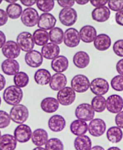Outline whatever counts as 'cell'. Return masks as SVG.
<instances>
[{"label": "cell", "mask_w": 123, "mask_h": 150, "mask_svg": "<svg viewBox=\"0 0 123 150\" xmlns=\"http://www.w3.org/2000/svg\"><path fill=\"white\" fill-rule=\"evenodd\" d=\"M67 84V79L63 73H55L51 77L49 87L54 91H59Z\"/></svg>", "instance_id": "cell-20"}, {"label": "cell", "mask_w": 123, "mask_h": 150, "mask_svg": "<svg viewBox=\"0 0 123 150\" xmlns=\"http://www.w3.org/2000/svg\"><path fill=\"white\" fill-rule=\"evenodd\" d=\"M45 149L46 150H64V146L63 142L59 139L52 138L49 139L46 144Z\"/></svg>", "instance_id": "cell-38"}, {"label": "cell", "mask_w": 123, "mask_h": 150, "mask_svg": "<svg viewBox=\"0 0 123 150\" xmlns=\"http://www.w3.org/2000/svg\"><path fill=\"white\" fill-rule=\"evenodd\" d=\"M51 77L52 76L49 71L44 68L37 70L34 76L35 82L40 86H46L49 84Z\"/></svg>", "instance_id": "cell-29"}, {"label": "cell", "mask_w": 123, "mask_h": 150, "mask_svg": "<svg viewBox=\"0 0 123 150\" xmlns=\"http://www.w3.org/2000/svg\"><path fill=\"white\" fill-rule=\"evenodd\" d=\"M20 2L22 5L27 7V8L31 7V6L36 4L37 3V1H31H31H28V0H21Z\"/></svg>", "instance_id": "cell-51"}, {"label": "cell", "mask_w": 123, "mask_h": 150, "mask_svg": "<svg viewBox=\"0 0 123 150\" xmlns=\"http://www.w3.org/2000/svg\"><path fill=\"white\" fill-rule=\"evenodd\" d=\"M59 20L62 25L72 26L78 19V13L73 8H63L59 13Z\"/></svg>", "instance_id": "cell-9"}, {"label": "cell", "mask_w": 123, "mask_h": 150, "mask_svg": "<svg viewBox=\"0 0 123 150\" xmlns=\"http://www.w3.org/2000/svg\"><path fill=\"white\" fill-rule=\"evenodd\" d=\"M75 3V1H70V0H69V1H63V0L57 1V4L61 7H63V8H72Z\"/></svg>", "instance_id": "cell-45"}, {"label": "cell", "mask_w": 123, "mask_h": 150, "mask_svg": "<svg viewBox=\"0 0 123 150\" xmlns=\"http://www.w3.org/2000/svg\"><path fill=\"white\" fill-rule=\"evenodd\" d=\"M111 86L117 92L123 91V76L117 75L114 77L111 81Z\"/></svg>", "instance_id": "cell-40"}, {"label": "cell", "mask_w": 123, "mask_h": 150, "mask_svg": "<svg viewBox=\"0 0 123 150\" xmlns=\"http://www.w3.org/2000/svg\"><path fill=\"white\" fill-rule=\"evenodd\" d=\"M33 38L35 44L38 46H44L48 43L49 41V33L46 30L38 29H36L33 33Z\"/></svg>", "instance_id": "cell-33"}, {"label": "cell", "mask_w": 123, "mask_h": 150, "mask_svg": "<svg viewBox=\"0 0 123 150\" xmlns=\"http://www.w3.org/2000/svg\"><path fill=\"white\" fill-rule=\"evenodd\" d=\"M111 16V10L108 7L104 6L95 8L91 12V17L94 21L103 23L109 20Z\"/></svg>", "instance_id": "cell-23"}, {"label": "cell", "mask_w": 123, "mask_h": 150, "mask_svg": "<svg viewBox=\"0 0 123 150\" xmlns=\"http://www.w3.org/2000/svg\"><path fill=\"white\" fill-rule=\"evenodd\" d=\"M115 122L117 127L123 129V111L117 114L115 117Z\"/></svg>", "instance_id": "cell-46"}, {"label": "cell", "mask_w": 123, "mask_h": 150, "mask_svg": "<svg viewBox=\"0 0 123 150\" xmlns=\"http://www.w3.org/2000/svg\"><path fill=\"white\" fill-rule=\"evenodd\" d=\"M40 107L42 111L44 112L52 114L58 110L59 107V103L57 99L54 97H47L41 100L40 103Z\"/></svg>", "instance_id": "cell-24"}, {"label": "cell", "mask_w": 123, "mask_h": 150, "mask_svg": "<svg viewBox=\"0 0 123 150\" xmlns=\"http://www.w3.org/2000/svg\"><path fill=\"white\" fill-rule=\"evenodd\" d=\"M10 116L11 120L16 124H24L29 118L28 108L23 104H18L13 106L10 111Z\"/></svg>", "instance_id": "cell-2"}, {"label": "cell", "mask_w": 123, "mask_h": 150, "mask_svg": "<svg viewBox=\"0 0 123 150\" xmlns=\"http://www.w3.org/2000/svg\"><path fill=\"white\" fill-rule=\"evenodd\" d=\"M73 62L76 67L79 69L87 68L90 63V57L85 51L76 52L73 57Z\"/></svg>", "instance_id": "cell-27"}, {"label": "cell", "mask_w": 123, "mask_h": 150, "mask_svg": "<svg viewBox=\"0 0 123 150\" xmlns=\"http://www.w3.org/2000/svg\"><path fill=\"white\" fill-rule=\"evenodd\" d=\"M106 109L112 114H118L123 109V98L117 94L110 95L106 99Z\"/></svg>", "instance_id": "cell-11"}, {"label": "cell", "mask_w": 123, "mask_h": 150, "mask_svg": "<svg viewBox=\"0 0 123 150\" xmlns=\"http://www.w3.org/2000/svg\"><path fill=\"white\" fill-rule=\"evenodd\" d=\"M76 92L71 87H65L58 92L56 99L63 106H69L75 101Z\"/></svg>", "instance_id": "cell-8"}, {"label": "cell", "mask_w": 123, "mask_h": 150, "mask_svg": "<svg viewBox=\"0 0 123 150\" xmlns=\"http://www.w3.org/2000/svg\"><path fill=\"white\" fill-rule=\"evenodd\" d=\"M70 130L72 133L75 136L84 135L88 131V125L86 122L81 120H74L70 125Z\"/></svg>", "instance_id": "cell-28"}, {"label": "cell", "mask_w": 123, "mask_h": 150, "mask_svg": "<svg viewBox=\"0 0 123 150\" xmlns=\"http://www.w3.org/2000/svg\"><path fill=\"white\" fill-rule=\"evenodd\" d=\"M94 46L99 51L103 52L108 50L112 44L111 37L106 34L97 35L94 41Z\"/></svg>", "instance_id": "cell-26"}, {"label": "cell", "mask_w": 123, "mask_h": 150, "mask_svg": "<svg viewBox=\"0 0 123 150\" xmlns=\"http://www.w3.org/2000/svg\"><path fill=\"white\" fill-rule=\"evenodd\" d=\"M6 84V80L3 74H0V91H3Z\"/></svg>", "instance_id": "cell-52"}, {"label": "cell", "mask_w": 123, "mask_h": 150, "mask_svg": "<svg viewBox=\"0 0 123 150\" xmlns=\"http://www.w3.org/2000/svg\"><path fill=\"white\" fill-rule=\"evenodd\" d=\"M37 8L44 13H49L55 7L54 1H37Z\"/></svg>", "instance_id": "cell-39"}, {"label": "cell", "mask_w": 123, "mask_h": 150, "mask_svg": "<svg viewBox=\"0 0 123 150\" xmlns=\"http://www.w3.org/2000/svg\"><path fill=\"white\" fill-rule=\"evenodd\" d=\"M106 130V124L103 119L96 118L91 120L88 125V132L91 136L100 137Z\"/></svg>", "instance_id": "cell-12"}, {"label": "cell", "mask_w": 123, "mask_h": 150, "mask_svg": "<svg viewBox=\"0 0 123 150\" xmlns=\"http://www.w3.org/2000/svg\"><path fill=\"white\" fill-rule=\"evenodd\" d=\"M89 3L95 8H99L105 6L108 3V1H94V0H93V1H90Z\"/></svg>", "instance_id": "cell-48"}, {"label": "cell", "mask_w": 123, "mask_h": 150, "mask_svg": "<svg viewBox=\"0 0 123 150\" xmlns=\"http://www.w3.org/2000/svg\"><path fill=\"white\" fill-rule=\"evenodd\" d=\"M33 132L31 127L25 124L18 125L14 130V137L19 143H26L31 139Z\"/></svg>", "instance_id": "cell-10"}, {"label": "cell", "mask_w": 123, "mask_h": 150, "mask_svg": "<svg viewBox=\"0 0 123 150\" xmlns=\"http://www.w3.org/2000/svg\"><path fill=\"white\" fill-rule=\"evenodd\" d=\"M74 147L76 150H91L92 141L87 135L77 137L74 141Z\"/></svg>", "instance_id": "cell-32"}, {"label": "cell", "mask_w": 123, "mask_h": 150, "mask_svg": "<svg viewBox=\"0 0 123 150\" xmlns=\"http://www.w3.org/2000/svg\"><path fill=\"white\" fill-rule=\"evenodd\" d=\"M41 53L44 58L52 61L59 55L60 48L58 45L50 42L42 47Z\"/></svg>", "instance_id": "cell-21"}, {"label": "cell", "mask_w": 123, "mask_h": 150, "mask_svg": "<svg viewBox=\"0 0 123 150\" xmlns=\"http://www.w3.org/2000/svg\"><path fill=\"white\" fill-rule=\"evenodd\" d=\"M81 41L79 32L74 28H69L66 30L64 36V43L69 48H74L79 46Z\"/></svg>", "instance_id": "cell-13"}, {"label": "cell", "mask_w": 123, "mask_h": 150, "mask_svg": "<svg viewBox=\"0 0 123 150\" xmlns=\"http://www.w3.org/2000/svg\"><path fill=\"white\" fill-rule=\"evenodd\" d=\"M108 8L114 11L123 10V1H108Z\"/></svg>", "instance_id": "cell-43"}, {"label": "cell", "mask_w": 123, "mask_h": 150, "mask_svg": "<svg viewBox=\"0 0 123 150\" xmlns=\"http://www.w3.org/2000/svg\"><path fill=\"white\" fill-rule=\"evenodd\" d=\"M91 150H105L104 148L100 145H95L91 148Z\"/></svg>", "instance_id": "cell-54"}, {"label": "cell", "mask_w": 123, "mask_h": 150, "mask_svg": "<svg viewBox=\"0 0 123 150\" xmlns=\"http://www.w3.org/2000/svg\"><path fill=\"white\" fill-rule=\"evenodd\" d=\"M48 140V133L44 129L39 128L33 131L31 141L33 144L36 146H42L45 145Z\"/></svg>", "instance_id": "cell-25"}, {"label": "cell", "mask_w": 123, "mask_h": 150, "mask_svg": "<svg viewBox=\"0 0 123 150\" xmlns=\"http://www.w3.org/2000/svg\"><path fill=\"white\" fill-rule=\"evenodd\" d=\"M51 66L52 70L55 72L63 73L67 71L69 68V59L64 55H59L52 60Z\"/></svg>", "instance_id": "cell-22"}, {"label": "cell", "mask_w": 123, "mask_h": 150, "mask_svg": "<svg viewBox=\"0 0 123 150\" xmlns=\"http://www.w3.org/2000/svg\"><path fill=\"white\" fill-rule=\"evenodd\" d=\"M43 57L41 52L33 50L27 52L25 55V62L31 68H39L43 62Z\"/></svg>", "instance_id": "cell-15"}, {"label": "cell", "mask_w": 123, "mask_h": 150, "mask_svg": "<svg viewBox=\"0 0 123 150\" xmlns=\"http://www.w3.org/2000/svg\"><path fill=\"white\" fill-rule=\"evenodd\" d=\"M107 150H121L119 147L117 146H111Z\"/></svg>", "instance_id": "cell-55"}, {"label": "cell", "mask_w": 123, "mask_h": 150, "mask_svg": "<svg viewBox=\"0 0 123 150\" xmlns=\"http://www.w3.org/2000/svg\"><path fill=\"white\" fill-rule=\"evenodd\" d=\"M39 17V14L36 9L33 7H28L23 10L21 20L23 25L31 28L37 25Z\"/></svg>", "instance_id": "cell-6"}, {"label": "cell", "mask_w": 123, "mask_h": 150, "mask_svg": "<svg viewBox=\"0 0 123 150\" xmlns=\"http://www.w3.org/2000/svg\"><path fill=\"white\" fill-rule=\"evenodd\" d=\"M49 40L51 42L59 45L64 41V33L59 27H55L49 33Z\"/></svg>", "instance_id": "cell-35"}, {"label": "cell", "mask_w": 123, "mask_h": 150, "mask_svg": "<svg viewBox=\"0 0 123 150\" xmlns=\"http://www.w3.org/2000/svg\"><path fill=\"white\" fill-rule=\"evenodd\" d=\"M90 91L96 96H103L108 92L109 84L105 79L97 77L91 81Z\"/></svg>", "instance_id": "cell-7"}, {"label": "cell", "mask_w": 123, "mask_h": 150, "mask_svg": "<svg viewBox=\"0 0 123 150\" xmlns=\"http://www.w3.org/2000/svg\"><path fill=\"white\" fill-rule=\"evenodd\" d=\"M89 79L84 74H77L71 80V87L78 93H83L88 91L90 87Z\"/></svg>", "instance_id": "cell-4"}, {"label": "cell", "mask_w": 123, "mask_h": 150, "mask_svg": "<svg viewBox=\"0 0 123 150\" xmlns=\"http://www.w3.org/2000/svg\"><path fill=\"white\" fill-rule=\"evenodd\" d=\"M2 71L7 76H15L19 72L20 65L19 62L15 59H7L2 62L1 65Z\"/></svg>", "instance_id": "cell-19"}, {"label": "cell", "mask_w": 123, "mask_h": 150, "mask_svg": "<svg viewBox=\"0 0 123 150\" xmlns=\"http://www.w3.org/2000/svg\"><path fill=\"white\" fill-rule=\"evenodd\" d=\"M33 150H46V149H45V148H43L42 146H36Z\"/></svg>", "instance_id": "cell-57"}, {"label": "cell", "mask_w": 123, "mask_h": 150, "mask_svg": "<svg viewBox=\"0 0 123 150\" xmlns=\"http://www.w3.org/2000/svg\"><path fill=\"white\" fill-rule=\"evenodd\" d=\"M1 98L0 96V106H1Z\"/></svg>", "instance_id": "cell-58"}, {"label": "cell", "mask_w": 123, "mask_h": 150, "mask_svg": "<svg viewBox=\"0 0 123 150\" xmlns=\"http://www.w3.org/2000/svg\"><path fill=\"white\" fill-rule=\"evenodd\" d=\"M9 16L6 13V11L0 8V26L5 25L8 22Z\"/></svg>", "instance_id": "cell-44"}, {"label": "cell", "mask_w": 123, "mask_h": 150, "mask_svg": "<svg viewBox=\"0 0 123 150\" xmlns=\"http://www.w3.org/2000/svg\"><path fill=\"white\" fill-rule=\"evenodd\" d=\"M2 3H3V1H1V0H0V4H1Z\"/></svg>", "instance_id": "cell-60"}, {"label": "cell", "mask_w": 123, "mask_h": 150, "mask_svg": "<svg viewBox=\"0 0 123 150\" xmlns=\"http://www.w3.org/2000/svg\"><path fill=\"white\" fill-rule=\"evenodd\" d=\"M13 82L14 85L19 88H24L28 86L29 82V77L28 75L23 71H19L13 77Z\"/></svg>", "instance_id": "cell-37"}, {"label": "cell", "mask_w": 123, "mask_h": 150, "mask_svg": "<svg viewBox=\"0 0 123 150\" xmlns=\"http://www.w3.org/2000/svg\"><path fill=\"white\" fill-rule=\"evenodd\" d=\"M113 51L114 53L119 56L123 57V39L116 41L113 45Z\"/></svg>", "instance_id": "cell-42"}, {"label": "cell", "mask_w": 123, "mask_h": 150, "mask_svg": "<svg viewBox=\"0 0 123 150\" xmlns=\"http://www.w3.org/2000/svg\"><path fill=\"white\" fill-rule=\"evenodd\" d=\"M10 114L6 111L0 110V129H5L7 127L11 122Z\"/></svg>", "instance_id": "cell-41"}, {"label": "cell", "mask_w": 123, "mask_h": 150, "mask_svg": "<svg viewBox=\"0 0 123 150\" xmlns=\"http://www.w3.org/2000/svg\"><path fill=\"white\" fill-rule=\"evenodd\" d=\"M17 1H18L17 0H10V1H9V0H6V2L7 3H9V4L16 3Z\"/></svg>", "instance_id": "cell-56"}, {"label": "cell", "mask_w": 123, "mask_h": 150, "mask_svg": "<svg viewBox=\"0 0 123 150\" xmlns=\"http://www.w3.org/2000/svg\"><path fill=\"white\" fill-rule=\"evenodd\" d=\"M91 105L95 112H103L106 108V99L103 96H96L92 99Z\"/></svg>", "instance_id": "cell-36"}, {"label": "cell", "mask_w": 123, "mask_h": 150, "mask_svg": "<svg viewBox=\"0 0 123 150\" xmlns=\"http://www.w3.org/2000/svg\"><path fill=\"white\" fill-rule=\"evenodd\" d=\"M3 96L7 104L13 107L20 104L24 97V92L21 88L15 85H11L4 90Z\"/></svg>", "instance_id": "cell-1"}, {"label": "cell", "mask_w": 123, "mask_h": 150, "mask_svg": "<svg viewBox=\"0 0 123 150\" xmlns=\"http://www.w3.org/2000/svg\"><path fill=\"white\" fill-rule=\"evenodd\" d=\"M115 22L118 25L123 26V10L116 13Z\"/></svg>", "instance_id": "cell-47"}, {"label": "cell", "mask_w": 123, "mask_h": 150, "mask_svg": "<svg viewBox=\"0 0 123 150\" xmlns=\"http://www.w3.org/2000/svg\"><path fill=\"white\" fill-rule=\"evenodd\" d=\"M48 125L51 131L58 133L62 132L65 129L66 121L62 115L55 114L49 118Z\"/></svg>", "instance_id": "cell-17"}, {"label": "cell", "mask_w": 123, "mask_h": 150, "mask_svg": "<svg viewBox=\"0 0 123 150\" xmlns=\"http://www.w3.org/2000/svg\"><path fill=\"white\" fill-rule=\"evenodd\" d=\"M106 138L110 142L118 144L122 139V130L117 126H112L107 130Z\"/></svg>", "instance_id": "cell-31"}, {"label": "cell", "mask_w": 123, "mask_h": 150, "mask_svg": "<svg viewBox=\"0 0 123 150\" xmlns=\"http://www.w3.org/2000/svg\"><path fill=\"white\" fill-rule=\"evenodd\" d=\"M75 3L80 6H84L89 3V1H88V0H78V1H75Z\"/></svg>", "instance_id": "cell-53"}, {"label": "cell", "mask_w": 123, "mask_h": 150, "mask_svg": "<svg viewBox=\"0 0 123 150\" xmlns=\"http://www.w3.org/2000/svg\"><path fill=\"white\" fill-rule=\"evenodd\" d=\"M16 42L21 50L26 53L33 50L35 46L33 35L28 31L19 33L16 38Z\"/></svg>", "instance_id": "cell-5"}, {"label": "cell", "mask_w": 123, "mask_h": 150, "mask_svg": "<svg viewBox=\"0 0 123 150\" xmlns=\"http://www.w3.org/2000/svg\"><path fill=\"white\" fill-rule=\"evenodd\" d=\"M74 114L78 120L84 122H91L94 119L95 111L90 104L82 103L76 108Z\"/></svg>", "instance_id": "cell-3"}, {"label": "cell", "mask_w": 123, "mask_h": 150, "mask_svg": "<svg viewBox=\"0 0 123 150\" xmlns=\"http://www.w3.org/2000/svg\"><path fill=\"white\" fill-rule=\"evenodd\" d=\"M56 19L54 15L50 13H43L40 15L37 26L39 29L46 31L55 28Z\"/></svg>", "instance_id": "cell-16"}, {"label": "cell", "mask_w": 123, "mask_h": 150, "mask_svg": "<svg viewBox=\"0 0 123 150\" xmlns=\"http://www.w3.org/2000/svg\"><path fill=\"white\" fill-rule=\"evenodd\" d=\"M1 130H0V139H1Z\"/></svg>", "instance_id": "cell-59"}, {"label": "cell", "mask_w": 123, "mask_h": 150, "mask_svg": "<svg viewBox=\"0 0 123 150\" xmlns=\"http://www.w3.org/2000/svg\"><path fill=\"white\" fill-rule=\"evenodd\" d=\"M3 54L7 59H15L21 54V49L16 42L13 40H9L1 49Z\"/></svg>", "instance_id": "cell-14"}, {"label": "cell", "mask_w": 123, "mask_h": 150, "mask_svg": "<svg viewBox=\"0 0 123 150\" xmlns=\"http://www.w3.org/2000/svg\"><path fill=\"white\" fill-rule=\"evenodd\" d=\"M6 34L2 31H0V49H2L6 42Z\"/></svg>", "instance_id": "cell-50"}, {"label": "cell", "mask_w": 123, "mask_h": 150, "mask_svg": "<svg viewBox=\"0 0 123 150\" xmlns=\"http://www.w3.org/2000/svg\"><path fill=\"white\" fill-rule=\"evenodd\" d=\"M18 141L10 134H4L0 139V150H15Z\"/></svg>", "instance_id": "cell-30"}, {"label": "cell", "mask_w": 123, "mask_h": 150, "mask_svg": "<svg viewBox=\"0 0 123 150\" xmlns=\"http://www.w3.org/2000/svg\"><path fill=\"white\" fill-rule=\"evenodd\" d=\"M23 9L22 6L18 3L9 4L6 8V13L11 19H18L22 14Z\"/></svg>", "instance_id": "cell-34"}, {"label": "cell", "mask_w": 123, "mask_h": 150, "mask_svg": "<svg viewBox=\"0 0 123 150\" xmlns=\"http://www.w3.org/2000/svg\"><path fill=\"white\" fill-rule=\"evenodd\" d=\"M116 70L119 75L123 76V59H121L117 62L116 64Z\"/></svg>", "instance_id": "cell-49"}, {"label": "cell", "mask_w": 123, "mask_h": 150, "mask_svg": "<svg viewBox=\"0 0 123 150\" xmlns=\"http://www.w3.org/2000/svg\"><path fill=\"white\" fill-rule=\"evenodd\" d=\"M81 40L85 43H91L94 42L97 36V30L94 26L87 25L82 26L79 31Z\"/></svg>", "instance_id": "cell-18"}]
</instances>
